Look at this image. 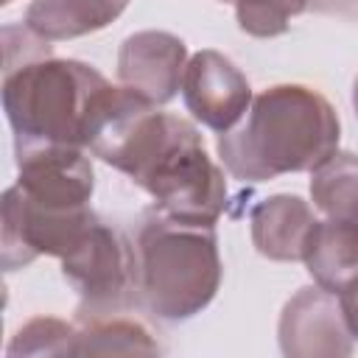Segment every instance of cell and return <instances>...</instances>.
<instances>
[{
    "instance_id": "cell-21",
    "label": "cell",
    "mask_w": 358,
    "mask_h": 358,
    "mask_svg": "<svg viewBox=\"0 0 358 358\" xmlns=\"http://www.w3.org/2000/svg\"><path fill=\"white\" fill-rule=\"evenodd\" d=\"M221 3H235V0H221Z\"/></svg>"
},
{
    "instance_id": "cell-8",
    "label": "cell",
    "mask_w": 358,
    "mask_h": 358,
    "mask_svg": "<svg viewBox=\"0 0 358 358\" xmlns=\"http://www.w3.org/2000/svg\"><path fill=\"white\" fill-rule=\"evenodd\" d=\"M179 92L193 120L215 134L235 129L252 106V87L246 76L232 59L210 48L187 59Z\"/></svg>"
},
{
    "instance_id": "cell-3",
    "label": "cell",
    "mask_w": 358,
    "mask_h": 358,
    "mask_svg": "<svg viewBox=\"0 0 358 358\" xmlns=\"http://www.w3.org/2000/svg\"><path fill=\"white\" fill-rule=\"evenodd\" d=\"M109 81L78 59L42 56L3 78V109L14 134V154L76 145L87 148V129Z\"/></svg>"
},
{
    "instance_id": "cell-13",
    "label": "cell",
    "mask_w": 358,
    "mask_h": 358,
    "mask_svg": "<svg viewBox=\"0 0 358 358\" xmlns=\"http://www.w3.org/2000/svg\"><path fill=\"white\" fill-rule=\"evenodd\" d=\"M129 0H31L25 25L48 42L87 36L112 25Z\"/></svg>"
},
{
    "instance_id": "cell-16",
    "label": "cell",
    "mask_w": 358,
    "mask_h": 358,
    "mask_svg": "<svg viewBox=\"0 0 358 358\" xmlns=\"http://www.w3.org/2000/svg\"><path fill=\"white\" fill-rule=\"evenodd\" d=\"M78 327L56 319V316H34L28 319L6 347L8 358L20 355H73Z\"/></svg>"
},
{
    "instance_id": "cell-17",
    "label": "cell",
    "mask_w": 358,
    "mask_h": 358,
    "mask_svg": "<svg viewBox=\"0 0 358 358\" xmlns=\"http://www.w3.org/2000/svg\"><path fill=\"white\" fill-rule=\"evenodd\" d=\"M238 28L257 39H271L288 31L291 20L310 8V0H235Z\"/></svg>"
},
{
    "instance_id": "cell-15",
    "label": "cell",
    "mask_w": 358,
    "mask_h": 358,
    "mask_svg": "<svg viewBox=\"0 0 358 358\" xmlns=\"http://www.w3.org/2000/svg\"><path fill=\"white\" fill-rule=\"evenodd\" d=\"M159 344L134 319L101 316L78 322L73 355H157Z\"/></svg>"
},
{
    "instance_id": "cell-7",
    "label": "cell",
    "mask_w": 358,
    "mask_h": 358,
    "mask_svg": "<svg viewBox=\"0 0 358 358\" xmlns=\"http://www.w3.org/2000/svg\"><path fill=\"white\" fill-rule=\"evenodd\" d=\"M277 341L288 358H338L355 350L338 296L316 282L299 288L282 305Z\"/></svg>"
},
{
    "instance_id": "cell-2",
    "label": "cell",
    "mask_w": 358,
    "mask_h": 358,
    "mask_svg": "<svg viewBox=\"0 0 358 358\" xmlns=\"http://www.w3.org/2000/svg\"><path fill=\"white\" fill-rule=\"evenodd\" d=\"M341 123L333 103L305 84H274L252 98L243 120L221 131L215 151L232 179L271 182L313 171L338 151Z\"/></svg>"
},
{
    "instance_id": "cell-4",
    "label": "cell",
    "mask_w": 358,
    "mask_h": 358,
    "mask_svg": "<svg viewBox=\"0 0 358 358\" xmlns=\"http://www.w3.org/2000/svg\"><path fill=\"white\" fill-rule=\"evenodd\" d=\"M215 227L190 224L159 213L143 218L137 232V296L162 322L201 313L221 288Z\"/></svg>"
},
{
    "instance_id": "cell-20",
    "label": "cell",
    "mask_w": 358,
    "mask_h": 358,
    "mask_svg": "<svg viewBox=\"0 0 358 358\" xmlns=\"http://www.w3.org/2000/svg\"><path fill=\"white\" fill-rule=\"evenodd\" d=\"M352 109H355V115H358V76H355V81H352Z\"/></svg>"
},
{
    "instance_id": "cell-12",
    "label": "cell",
    "mask_w": 358,
    "mask_h": 358,
    "mask_svg": "<svg viewBox=\"0 0 358 358\" xmlns=\"http://www.w3.org/2000/svg\"><path fill=\"white\" fill-rule=\"evenodd\" d=\"M302 263L316 285L330 294H341L358 282V221L350 218H324L316 221Z\"/></svg>"
},
{
    "instance_id": "cell-1",
    "label": "cell",
    "mask_w": 358,
    "mask_h": 358,
    "mask_svg": "<svg viewBox=\"0 0 358 358\" xmlns=\"http://www.w3.org/2000/svg\"><path fill=\"white\" fill-rule=\"evenodd\" d=\"M87 148L140 185L171 218L215 227L227 210L224 171L207 154L199 129L123 84L101 98Z\"/></svg>"
},
{
    "instance_id": "cell-19",
    "label": "cell",
    "mask_w": 358,
    "mask_h": 358,
    "mask_svg": "<svg viewBox=\"0 0 358 358\" xmlns=\"http://www.w3.org/2000/svg\"><path fill=\"white\" fill-rule=\"evenodd\" d=\"M310 8L324 14H358V0H310Z\"/></svg>"
},
{
    "instance_id": "cell-10",
    "label": "cell",
    "mask_w": 358,
    "mask_h": 358,
    "mask_svg": "<svg viewBox=\"0 0 358 358\" xmlns=\"http://www.w3.org/2000/svg\"><path fill=\"white\" fill-rule=\"evenodd\" d=\"M187 45L168 31H137L117 50V78L157 106L176 98L187 64Z\"/></svg>"
},
{
    "instance_id": "cell-11",
    "label": "cell",
    "mask_w": 358,
    "mask_h": 358,
    "mask_svg": "<svg viewBox=\"0 0 358 358\" xmlns=\"http://www.w3.org/2000/svg\"><path fill=\"white\" fill-rule=\"evenodd\" d=\"M313 224L316 218L310 204L294 193L266 196L249 213V232L255 249L277 263L302 260Z\"/></svg>"
},
{
    "instance_id": "cell-5",
    "label": "cell",
    "mask_w": 358,
    "mask_h": 358,
    "mask_svg": "<svg viewBox=\"0 0 358 358\" xmlns=\"http://www.w3.org/2000/svg\"><path fill=\"white\" fill-rule=\"evenodd\" d=\"M62 274L78 291V322L115 316L137 296V246L98 218L62 257Z\"/></svg>"
},
{
    "instance_id": "cell-14",
    "label": "cell",
    "mask_w": 358,
    "mask_h": 358,
    "mask_svg": "<svg viewBox=\"0 0 358 358\" xmlns=\"http://www.w3.org/2000/svg\"><path fill=\"white\" fill-rule=\"evenodd\" d=\"M310 199L327 218L358 221V154L333 151L310 171Z\"/></svg>"
},
{
    "instance_id": "cell-6",
    "label": "cell",
    "mask_w": 358,
    "mask_h": 358,
    "mask_svg": "<svg viewBox=\"0 0 358 358\" xmlns=\"http://www.w3.org/2000/svg\"><path fill=\"white\" fill-rule=\"evenodd\" d=\"M92 207L48 210L28 201L17 185L3 193V268H25L39 255L64 257L98 221Z\"/></svg>"
},
{
    "instance_id": "cell-18",
    "label": "cell",
    "mask_w": 358,
    "mask_h": 358,
    "mask_svg": "<svg viewBox=\"0 0 358 358\" xmlns=\"http://www.w3.org/2000/svg\"><path fill=\"white\" fill-rule=\"evenodd\" d=\"M338 305H341V313H344V322H347L352 338L358 341V282L338 294Z\"/></svg>"
},
{
    "instance_id": "cell-9",
    "label": "cell",
    "mask_w": 358,
    "mask_h": 358,
    "mask_svg": "<svg viewBox=\"0 0 358 358\" xmlns=\"http://www.w3.org/2000/svg\"><path fill=\"white\" fill-rule=\"evenodd\" d=\"M17 157V187L20 193L48 210H81L90 207L95 176L76 145H50L14 154Z\"/></svg>"
},
{
    "instance_id": "cell-22",
    "label": "cell",
    "mask_w": 358,
    "mask_h": 358,
    "mask_svg": "<svg viewBox=\"0 0 358 358\" xmlns=\"http://www.w3.org/2000/svg\"><path fill=\"white\" fill-rule=\"evenodd\" d=\"M3 3H11V0H3Z\"/></svg>"
}]
</instances>
